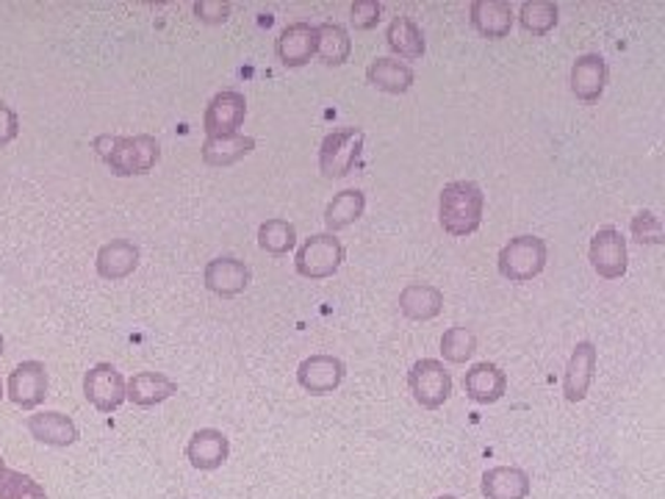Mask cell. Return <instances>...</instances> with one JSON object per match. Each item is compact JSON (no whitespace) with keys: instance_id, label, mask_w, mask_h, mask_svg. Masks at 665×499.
Wrapping results in <instances>:
<instances>
[{"instance_id":"cell-27","label":"cell","mask_w":665,"mask_h":499,"mask_svg":"<svg viewBox=\"0 0 665 499\" xmlns=\"http://www.w3.org/2000/svg\"><path fill=\"white\" fill-rule=\"evenodd\" d=\"M366 211V195L361 189H341L332 195V200L325 206V228L327 233L345 231L352 222H358Z\"/></svg>"},{"instance_id":"cell-25","label":"cell","mask_w":665,"mask_h":499,"mask_svg":"<svg viewBox=\"0 0 665 499\" xmlns=\"http://www.w3.org/2000/svg\"><path fill=\"white\" fill-rule=\"evenodd\" d=\"M386 42H388V48H392V54L399 56V59L416 61L428 54V39H424V31L419 28V23H416L413 18H405V14H397V18L388 23Z\"/></svg>"},{"instance_id":"cell-33","label":"cell","mask_w":665,"mask_h":499,"mask_svg":"<svg viewBox=\"0 0 665 499\" xmlns=\"http://www.w3.org/2000/svg\"><path fill=\"white\" fill-rule=\"evenodd\" d=\"M632 236H635V242L641 244H663L665 242V231H663V222H660V217L654 214V211H638L635 217H632Z\"/></svg>"},{"instance_id":"cell-21","label":"cell","mask_w":665,"mask_h":499,"mask_svg":"<svg viewBox=\"0 0 665 499\" xmlns=\"http://www.w3.org/2000/svg\"><path fill=\"white\" fill-rule=\"evenodd\" d=\"M97 275L106 280H125L139 267V247L131 239H112L97 250Z\"/></svg>"},{"instance_id":"cell-37","label":"cell","mask_w":665,"mask_h":499,"mask_svg":"<svg viewBox=\"0 0 665 499\" xmlns=\"http://www.w3.org/2000/svg\"><path fill=\"white\" fill-rule=\"evenodd\" d=\"M7 461H3V457H0V480H3V477H7Z\"/></svg>"},{"instance_id":"cell-31","label":"cell","mask_w":665,"mask_h":499,"mask_svg":"<svg viewBox=\"0 0 665 499\" xmlns=\"http://www.w3.org/2000/svg\"><path fill=\"white\" fill-rule=\"evenodd\" d=\"M477 352V333L466 325L446 327L441 336V356L446 363H466Z\"/></svg>"},{"instance_id":"cell-26","label":"cell","mask_w":665,"mask_h":499,"mask_svg":"<svg viewBox=\"0 0 665 499\" xmlns=\"http://www.w3.org/2000/svg\"><path fill=\"white\" fill-rule=\"evenodd\" d=\"M256 150V139L233 134V137H208L202 142L200 155L208 166H233L247 159Z\"/></svg>"},{"instance_id":"cell-34","label":"cell","mask_w":665,"mask_h":499,"mask_svg":"<svg viewBox=\"0 0 665 499\" xmlns=\"http://www.w3.org/2000/svg\"><path fill=\"white\" fill-rule=\"evenodd\" d=\"M383 3L381 0H355L350 7V23L355 31H372L381 23Z\"/></svg>"},{"instance_id":"cell-32","label":"cell","mask_w":665,"mask_h":499,"mask_svg":"<svg viewBox=\"0 0 665 499\" xmlns=\"http://www.w3.org/2000/svg\"><path fill=\"white\" fill-rule=\"evenodd\" d=\"M0 499H50L42 483H36L31 475L9 469L7 477L0 480Z\"/></svg>"},{"instance_id":"cell-11","label":"cell","mask_w":665,"mask_h":499,"mask_svg":"<svg viewBox=\"0 0 665 499\" xmlns=\"http://www.w3.org/2000/svg\"><path fill=\"white\" fill-rule=\"evenodd\" d=\"M596 363H599V350H596L594 341H576V347L571 350L569 363H565V372H563L565 403L576 405L588 397L596 378Z\"/></svg>"},{"instance_id":"cell-19","label":"cell","mask_w":665,"mask_h":499,"mask_svg":"<svg viewBox=\"0 0 665 499\" xmlns=\"http://www.w3.org/2000/svg\"><path fill=\"white\" fill-rule=\"evenodd\" d=\"M28 433L34 436L39 444L48 446H72L78 441V425L72 422V416L61 414V410H39V414L28 416Z\"/></svg>"},{"instance_id":"cell-4","label":"cell","mask_w":665,"mask_h":499,"mask_svg":"<svg viewBox=\"0 0 665 499\" xmlns=\"http://www.w3.org/2000/svg\"><path fill=\"white\" fill-rule=\"evenodd\" d=\"M345 242L336 239V233H314V236H308L298 247L294 267H298V272L303 275V278L325 280L339 272L341 264H345Z\"/></svg>"},{"instance_id":"cell-36","label":"cell","mask_w":665,"mask_h":499,"mask_svg":"<svg viewBox=\"0 0 665 499\" xmlns=\"http://www.w3.org/2000/svg\"><path fill=\"white\" fill-rule=\"evenodd\" d=\"M20 134V117L12 106L0 101V148H7L9 142H14Z\"/></svg>"},{"instance_id":"cell-16","label":"cell","mask_w":665,"mask_h":499,"mask_svg":"<svg viewBox=\"0 0 665 499\" xmlns=\"http://www.w3.org/2000/svg\"><path fill=\"white\" fill-rule=\"evenodd\" d=\"M464 392L471 403L477 405H493L505 397L508 392V374L505 369L497 367L491 361L471 363L469 372L464 374Z\"/></svg>"},{"instance_id":"cell-23","label":"cell","mask_w":665,"mask_h":499,"mask_svg":"<svg viewBox=\"0 0 665 499\" xmlns=\"http://www.w3.org/2000/svg\"><path fill=\"white\" fill-rule=\"evenodd\" d=\"M366 81L386 95H405L413 86L416 72L410 70V65L394 59V56H377V59L369 61Z\"/></svg>"},{"instance_id":"cell-6","label":"cell","mask_w":665,"mask_h":499,"mask_svg":"<svg viewBox=\"0 0 665 499\" xmlns=\"http://www.w3.org/2000/svg\"><path fill=\"white\" fill-rule=\"evenodd\" d=\"M408 386L422 408H441L452 394V374L439 358H422L408 369Z\"/></svg>"},{"instance_id":"cell-5","label":"cell","mask_w":665,"mask_h":499,"mask_svg":"<svg viewBox=\"0 0 665 499\" xmlns=\"http://www.w3.org/2000/svg\"><path fill=\"white\" fill-rule=\"evenodd\" d=\"M366 131L361 125H347L339 131L327 134L319 144V170L325 178H345L361 159Z\"/></svg>"},{"instance_id":"cell-20","label":"cell","mask_w":665,"mask_h":499,"mask_svg":"<svg viewBox=\"0 0 665 499\" xmlns=\"http://www.w3.org/2000/svg\"><path fill=\"white\" fill-rule=\"evenodd\" d=\"M399 311L410 322H430L444 311V291L433 283H408L399 291Z\"/></svg>"},{"instance_id":"cell-10","label":"cell","mask_w":665,"mask_h":499,"mask_svg":"<svg viewBox=\"0 0 665 499\" xmlns=\"http://www.w3.org/2000/svg\"><path fill=\"white\" fill-rule=\"evenodd\" d=\"M83 397L101 414H112L125 403V378L114 363L101 361L83 374Z\"/></svg>"},{"instance_id":"cell-9","label":"cell","mask_w":665,"mask_h":499,"mask_svg":"<svg viewBox=\"0 0 665 499\" xmlns=\"http://www.w3.org/2000/svg\"><path fill=\"white\" fill-rule=\"evenodd\" d=\"M48 367L42 361H23L12 369L7 383V394L18 408L34 410L48 397Z\"/></svg>"},{"instance_id":"cell-40","label":"cell","mask_w":665,"mask_h":499,"mask_svg":"<svg viewBox=\"0 0 665 499\" xmlns=\"http://www.w3.org/2000/svg\"><path fill=\"white\" fill-rule=\"evenodd\" d=\"M0 397H3V386H0Z\"/></svg>"},{"instance_id":"cell-30","label":"cell","mask_w":665,"mask_h":499,"mask_svg":"<svg viewBox=\"0 0 665 499\" xmlns=\"http://www.w3.org/2000/svg\"><path fill=\"white\" fill-rule=\"evenodd\" d=\"M558 14L560 9L552 0H524L518 7V25L524 34L547 36L558 25Z\"/></svg>"},{"instance_id":"cell-29","label":"cell","mask_w":665,"mask_h":499,"mask_svg":"<svg viewBox=\"0 0 665 499\" xmlns=\"http://www.w3.org/2000/svg\"><path fill=\"white\" fill-rule=\"evenodd\" d=\"M258 247L269 256H285L298 247V228L283 217H272L258 225Z\"/></svg>"},{"instance_id":"cell-39","label":"cell","mask_w":665,"mask_h":499,"mask_svg":"<svg viewBox=\"0 0 665 499\" xmlns=\"http://www.w3.org/2000/svg\"><path fill=\"white\" fill-rule=\"evenodd\" d=\"M0 356H3V336H0Z\"/></svg>"},{"instance_id":"cell-8","label":"cell","mask_w":665,"mask_h":499,"mask_svg":"<svg viewBox=\"0 0 665 499\" xmlns=\"http://www.w3.org/2000/svg\"><path fill=\"white\" fill-rule=\"evenodd\" d=\"M247 117V97L238 90H222L208 101L202 114V131L206 137H233Z\"/></svg>"},{"instance_id":"cell-7","label":"cell","mask_w":665,"mask_h":499,"mask_svg":"<svg viewBox=\"0 0 665 499\" xmlns=\"http://www.w3.org/2000/svg\"><path fill=\"white\" fill-rule=\"evenodd\" d=\"M588 262L594 272L605 280H618L630 269V253H627V239L618 228H599L591 239Z\"/></svg>"},{"instance_id":"cell-24","label":"cell","mask_w":665,"mask_h":499,"mask_svg":"<svg viewBox=\"0 0 665 499\" xmlns=\"http://www.w3.org/2000/svg\"><path fill=\"white\" fill-rule=\"evenodd\" d=\"M471 25L480 31L486 39H505L513 28V7L505 0H475L469 7Z\"/></svg>"},{"instance_id":"cell-14","label":"cell","mask_w":665,"mask_h":499,"mask_svg":"<svg viewBox=\"0 0 665 499\" xmlns=\"http://www.w3.org/2000/svg\"><path fill=\"white\" fill-rule=\"evenodd\" d=\"M202 280H206V289L217 298H238L244 289L253 280V272L244 262L233 256H220L211 258L202 269Z\"/></svg>"},{"instance_id":"cell-2","label":"cell","mask_w":665,"mask_h":499,"mask_svg":"<svg viewBox=\"0 0 665 499\" xmlns=\"http://www.w3.org/2000/svg\"><path fill=\"white\" fill-rule=\"evenodd\" d=\"M95 148L101 150L108 170H112L114 175H119V178L150 173L161 159L159 139L150 137V134H137V137H101L95 139Z\"/></svg>"},{"instance_id":"cell-18","label":"cell","mask_w":665,"mask_h":499,"mask_svg":"<svg viewBox=\"0 0 665 499\" xmlns=\"http://www.w3.org/2000/svg\"><path fill=\"white\" fill-rule=\"evenodd\" d=\"M480 491L486 499H527L533 480L522 466H491L482 472Z\"/></svg>"},{"instance_id":"cell-28","label":"cell","mask_w":665,"mask_h":499,"mask_svg":"<svg viewBox=\"0 0 665 499\" xmlns=\"http://www.w3.org/2000/svg\"><path fill=\"white\" fill-rule=\"evenodd\" d=\"M352 39L350 31L339 23H319L316 25V56L327 67H341L350 61Z\"/></svg>"},{"instance_id":"cell-12","label":"cell","mask_w":665,"mask_h":499,"mask_svg":"<svg viewBox=\"0 0 665 499\" xmlns=\"http://www.w3.org/2000/svg\"><path fill=\"white\" fill-rule=\"evenodd\" d=\"M345 378H347L345 361L336 356H325V352L303 358L298 367V383L308 394H316V397L336 392V388L345 383Z\"/></svg>"},{"instance_id":"cell-22","label":"cell","mask_w":665,"mask_h":499,"mask_svg":"<svg viewBox=\"0 0 665 499\" xmlns=\"http://www.w3.org/2000/svg\"><path fill=\"white\" fill-rule=\"evenodd\" d=\"M178 394V383L164 372H137L131 381H125V399L139 408H150Z\"/></svg>"},{"instance_id":"cell-38","label":"cell","mask_w":665,"mask_h":499,"mask_svg":"<svg viewBox=\"0 0 665 499\" xmlns=\"http://www.w3.org/2000/svg\"><path fill=\"white\" fill-rule=\"evenodd\" d=\"M435 499H460V497H455V494H441V497H435Z\"/></svg>"},{"instance_id":"cell-15","label":"cell","mask_w":665,"mask_h":499,"mask_svg":"<svg viewBox=\"0 0 665 499\" xmlns=\"http://www.w3.org/2000/svg\"><path fill=\"white\" fill-rule=\"evenodd\" d=\"M275 54H278L280 65L289 67V70L308 65L316 56V25L303 23V20L285 25L275 42Z\"/></svg>"},{"instance_id":"cell-17","label":"cell","mask_w":665,"mask_h":499,"mask_svg":"<svg viewBox=\"0 0 665 499\" xmlns=\"http://www.w3.org/2000/svg\"><path fill=\"white\" fill-rule=\"evenodd\" d=\"M231 455V439L217 428H200L191 433L189 444H186V457L189 464L200 472H214Z\"/></svg>"},{"instance_id":"cell-13","label":"cell","mask_w":665,"mask_h":499,"mask_svg":"<svg viewBox=\"0 0 665 499\" xmlns=\"http://www.w3.org/2000/svg\"><path fill=\"white\" fill-rule=\"evenodd\" d=\"M607 81H610V67H607L605 56L582 54L576 56L574 65H571L569 83L576 101L596 103L605 95Z\"/></svg>"},{"instance_id":"cell-35","label":"cell","mask_w":665,"mask_h":499,"mask_svg":"<svg viewBox=\"0 0 665 499\" xmlns=\"http://www.w3.org/2000/svg\"><path fill=\"white\" fill-rule=\"evenodd\" d=\"M195 14L197 20H202V23L208 25L228 23V18H231V3H222V0H200V3H195Z\"/></svg>"},{"instance_id":"cell-1","label":"cell","mask_w":665,"mask_h":499,"mask_svg":"<svg viewBox=\"0 0 665 499\" xmlns=\"http://www.w3.org/2000/svg\"><path fill=\"white\" fill-rule=\"evenodd\" d=\"M486 195L475 181H452L439 195V222L455 239L471 236L482 225Z\"/></svg>"},{"instance_id":"cell-3","label":"cell","mask_w":665,"mask_h":499,"mask_svg":"<svg viewBox=\"0 0 665 499\" xmlns=\"http://www.w3.org/2000/svg\"><path fill=\"white\" fill-rule=\"evenodd\" d=\"M547 242L535 236V233H522V236H513L505 247L499 250L497 267L499 275L511 280V283H527V280L538 278L547 269Z\"/></svg>"}]
</instances>
